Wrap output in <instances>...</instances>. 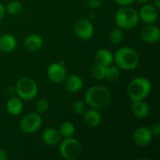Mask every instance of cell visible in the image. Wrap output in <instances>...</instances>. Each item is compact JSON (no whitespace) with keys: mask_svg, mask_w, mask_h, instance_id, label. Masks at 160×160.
Segmentation results:
<instances>
[{"mask_svg":"<svg viewBox=\"0 0 160 160\" xmlns=\"http://www.w3.org/2000/svg\"><path fill=\"white\" fill-rule=\"evenodd\" d=\"M111 100L110 90L103 85L96 84L87 89L84 95V102L93 109L101 110L105 108Z\"/></svg>","mask_w":160,"mask_h":160,"instance_id":"1","label":"cell"},{"mask_svg":"<svg viewBox=\"0 0 160 160\" xmlns=\"http://www.w3.org/2000/svg\"><path fill=\"white\" fill-rule=\"evenodd\" d=\"M113 61L123 70H133L140 64L139 53L130 47H122L113 54Z\"/></svg>","mask_w":160,"mask_h":160,"instance_id":"2","label":"cell"},{"mask_svg":"<svg viewBox=\"0 0 160 160\" xmlns=\"http://www.w3.org/2000/svg\"><path fill=\"white\" fill-rule=\"evenodd\" d=\"M152 89L151 82L144 77L133 79L128 85V95L131 101L142 100L146 98Z\"/></svg>","mask_w":160,"mask_h":160,"instance_id":"3","label":"cell"},{"mask_svg":"<svg viewBox=\"0 0 160 160\" xmlns=\"http://www.w3.org/2000/svg\"><path fill=\"white\" fill-rule=\"evenodd\" d=\"M114 22L121 29H132L140 22L139 13L134 8L129 6L122 7L115 13Z\"/></svg>","mask_w":160,"mask_h":160,"instance_id":"4","label":"cell"},{"mask_svg":"<svg viewBox=\"0 0 160 160\" xmlns=\"http://www.w3.org/2000/svg\"><path fill=\"white\" fill-rule=\"evenodd\" d=\"M15 92L17 93L18 97L22 100H32L34 99L38 92V87L37 82L29 78V77H23L21 78L15 85Z\"/></svg>","mask_w":160,"mask_h":160,"instance_id":"5","label":"cell"},{"mask_svg":"<svg viewBox=\"0 0 160 160\" xmlns=\"http://www.w3.org/2000/svg\"><path fill=\"white\" fill-rule=\"evenodd\" d=\"M82 147L81 143L73 139L72 137L64 138L59 142V153L60 156L66 160H75L79 158L82 155Z\"/></svg>","mask_w":160,"mask_h":160,"instance_id":"6","label":"cell"},{"mask_svg":"<svg viewBox=\"0 0 160 160\" xmlns=\"http://www.w3.org/2000/svg\"><path fill=\"white\" fill-rule=\"evenodd\" d=\"M42 125L41 115L38 112H30L22 117L20 122V129L25 134H32L38 131Z\"/></svg>","mask_w":160,"mask_h":160,"instance_id":"7","label":"cell"},{"mask_svg":"<svg viewBox=\"0 0 160 160\" xmlns=\"http://www.w3.org/2000/svg\"><path fill=\"white\" fill-rule=\"evenodd\" d=\"M74 32L79 38L88 40L94 35V26L88 19L82 18L75 23Z\"/></svg>","mask_w":160,"mask_h":160,"instance_id":"8","label":"cell"},{"mask_svg":"<svg viewBox=\"0 0 160 160\" xmlns=\"http://www.w3.org/2000/svg\"><path fill=\"white\" fill-rule=\"evenodd\" d=\"M153 135L146 127H140L136 128L133 132V141L139 147H146L153 141Z\"/></svg>","mask_w":160,"mask_h":160,"instance_id":"9","label":"cell"},{"mask_svg":"<svg viewBox=\"0 0 160 160\" xmlns=\"http://www.w3.org/2000/svg\"><path fill=\"white\" fill-rule=\"evenodd\" d=\"M48 78L55 83L64 82L67 76V70L63 64L61 63H52L47 68Z\"/></svg>","mask_w":160,"mask_h":160,"instance_id":"10","label":"cell"},{"mask_svg":"<svg viewBox=\"0 0 160 160\" xmlns=\"http://www.w3.org/2000/svg\"><path fill=\"white\" fill-rule=\"evenodd\" d=\"M158 10L153 4H144L138 11L139 18L145 23H154L158 18Z\"/></svg>","mask_w":160,"mask_h":160,"instance_id":"11","label":"cell"},{"mask_svg":"<svg viewBox=\"0 0 160 160\" xmlns=\"http://www.w3.org/2000/svg\"><path fill=\"white\" fill-rule=\"evenodd\" d=\"M141 38L146 43H157L160 38V30L158 26L153 23H148L141 31Z\"/></svg>","mask_w":160,"mask_h":160,"instance_id":"12","label":"cell"},{"mask_svg":"<svg viewBox=\"0 0 160 160\" xmlns=\"http://www.w3.org/2000/svg\"><path fill=\"white\" fill-rule=\"evenodd\" d=\"M64 83H65V88L69 93H77L81 91L83 86V81L82 77L76 74L66 76L64 80Z\"/></svg>","mask_w":160,"mask_h":160,"instance_id":"13","label":"cell"},{"mask_svg":"<svg viewBox=\"0 0 160 160\" xmlns=\"http://www.w3.org/2000/svg\"><path fill=\"white\" fill-rule=\"evenodd\" d=\"M82 114H83L84 123L88 127L96 128V127L100 125L101 120H102V116H101V113L99 112V110L90 108L89 110L84 111V112Z\"/></svg>","mask_w":160,"mask_h":160,"instance_id":"14","label":"cell"},{"mask_svg":"<svg viewBox=\"0 0 160 160\" xmlns=\"http://www.w3.org/2000/svg\"><path fill=\"white\" fill-rule=\"evenodd\" d=\"M42 44L43 39L38 34H30L23 40V47L28 52H37L40 50Z\"/></svg>","mask_w":160,"mask_h":160,"instance_id":"15","label":"cell"},{"mask_svg":"<svg viewBox=\"0 0 160 160\" xmlns=\"http://www.w3.org/2000/svg\"><path fill=\"white\" fill-rule=\"evenodd\" d=\"M61 138L62 137L58 129H55L53 128H48L42 133V141L46 145L49 146L57 145L61 142Z\"/></svg>","mask_w":160,"mask_h":160,"instance_id":"16","label":"cell"},{"mask_svg":"<svg viewBox=\"0 0 160 160\" xmlns=\"http://www.w3.org/2000/svg\"><path fill=\"white\" fill-rule=\"evenodd\" d=\"M131 111L133 112V114L141 119L146 118L149 113H150V108L149 105L142 100H136V101H132L131 104Z\"/></svg>","mask_w":160,"mask_h":160,"instance_id":"17","label":"cell"},{"mask_svg":"<svg viewBox=\"0 0 160 160\" xmlns=\"http://www.w3.org/2000/svg\"><path fill=\"white\" fill-rule=\"evenodd\" d=\"M17 39L11 34H4L0 37V51L2 52H10L15 50Z\"/></svg>","mask_w":160,"mask_h":160,"instance_id":"18","label":"cell"},{"mask_svg":"<svg viewBox=\"0 0 160 160\" xmlns=\"http://www.w3.org/2000/svg\"><path fill=\"white\" fill-rule=\"evenodd\" d=\"M95 60L98 64L108 67L113 62V53L108 49H99L95 54Z\"/></svg>","mask_w":160,"mask_h":160,"instance_id":"19","label":"cell"},{"mask_svg":"<svg viewBox=\"0 0 160 160\" xmlns=\"http://www.w3.org/2000/svg\"><path fill=\"white\" fill-rule=\"evenodd\" d=\"M7 111L11 115H19L23 109L22 100L19 97H12L7 102Z\"/></svg>","mask_w":160,"mask_h":160,"instance_id":"20","label":"cell"},{"mask_svg":"<svg viewBox=\"0 0 160 160\" xmlns=\"http://www.w3.org/2000/svg\"><path fill=\"white\" fill-rule=\"evenodd\" d=\"M58 131L61 135V137L63 138H69L72 137L75 133V127L72 123L66 121L63 122L58 128Z\"/></svg>","mask_w":160,"mask_h":160,"instance_id":"21","label":"cell"},{"mask_svg":"<svg viewBox=\"0 0 160 160\" xmlns=\"http://www.w3.org/2000/svg\"><path fill=\"white\" fill-rule=\"evenodd\" d=\"M106 71H107L106 66L97 63L91 68V75L96 80H104L106 77Z\"/></svg>","mask_w":160,"mask_h":160,"instance_id":"22","label":"cell"},{"mask_svg":"<svg viewBox=\"0 0 160 160\" xmlns=\"http://www.w3.org/2000/svg\"><path fill=\"white\" fill-rule=\"evenodd\" d=\"M109 39L111 43L113 45H117L121 43L124 39V33L122 29L118 27V28H113L112 30H111L109 34Z\"/></svg>","mask_w":160,"mask_h":160,"instance_id":"23","label":"cell"},{"mask_svg":"<svg viewBox=\"0 0 160 160\" xmlns=\"http://www.w3.org/2000/svg\"><path fill=\"white\" fill-rule=\"evenodd\" d=\"M6 12H8L10 15H18L22 12V6L21 2L17 0H13L8 3V5L5 7Z\"/></svg>","mask_w":160,"mask_h":160,"instance_id":"24","label":"cell"},{"mask_svg":"<svg viewBox=\"0 0 160 160\" xmlns=\"http://www.w3.org/2000/svg\"><path fill=\"white\" fill-rule=\"evenodd\" d=\"M120 76V68L117 66H108L107 67V71H106V77L105 79H107L108 81L113 82L116 81Z\"/></svg>","mask_w":160,"mask_h":160,"instance_id":"25","label":"cell"},{"mask_svg":"<svg viewBox=\"0 0 160 160\" xmlns=\"http://www.w3.org/2000/svg\"><path fill=\"white\" fill-rule=\"evenodd\" d=\"M49 107H50V103H49L48 99L45 98H42L40 99H38L35 104L36 112H38L39 114L46 112L49 110Z\"/></svg>","mask_w":160,"mask_h":160,"instance_id":"26","label":"cell"},{"mask_svg":"<svg viewBox=\"0 0 160 160\" xmlns=\"http://www.w3.org/2000/svg\"><path fill=\"white\" fill-rule=\"evenodd\" d=\"M85 102L84 100H82V99H78L76 100L73 105H72V112L74 114L76 115H80V114H82L85 111Z\"/></svg>","mask_w":160,"mask_h":160,"instance_id":"27","label":"cell"},{"mask_svg":"<svg viewBox=\"0 0 160 160\" xmlns=\"http://www.w3.org/2000/svg\"><path fill=\"white\" fill-rule=\"evenodd\" d=\"M87 5L91 9H97L102 5V0H87Z\"/></svg>","mask_w":160,"mask_h":160,"instance_id":"28","label":"cell"},{"mask_svg":"<svg viewBox=\"0 0 160 160\" xmlns=\"http://www.w3.org/2000/svg\"><path fill=\"white\" fill-rule=\"evenodd\" d=\"M149 129H150V131H151V133H152V135H153V136H156V137L159 136L160 125L158 124V123H155V124H153V125L149 128Z\"/></svg>","mask_w":160,"mask_h":160,"instance_id":"29","label":"cell"},{"mask_svg":"<svg viewBox=\"0 0 160 160\" xmlns=\"http://www.w3.org/2000/svg\"><path fill=\"white\" fill-rule=\"evenodd\" d=\"M117 5L119 6H122V7H125V6H129L131 5L132 3L135 2V0H113Z\"/></svg>","mask_w":160,"mask_h":160,"instance_id":"30","label":"cell"},{"mask_svg":"<svg viewBox=\"0 0 160 160\" xmlns=\"http://www.w3.org/2000/svg\"><path fill=\"white\" fill-rule=\"evenodd\" d=\"M8 159V154L5 150L0 149V160H7Z\"/></svg>","mask_w":160,"mask_h":160,"instance_id":"31","label":"cell"},{"mask_svg":"<svg viewBox=\"0 0 160 160\" xmlns=\"http://www.w3.org/2000/svg\"><path fill=\"white\" fill-rule=\"evenodd\" d=\"M5 13H6V8H5V7L0 3V21L4 18Z\"/></svg>","mask_w":160,"mask_h":160,"instance_id":"32","label":"cell"},{"mask_svg":"<svg viewBox=\"0 0 160 160\" xmlns=\"http://www.w3.org/2000/svg\"><path fill=\"white\" fill-rule=\"evenodd\" d=\"M153 6H154V7H156L158 9H159L160 8V0H154V1H153Z\"/></svg>","mask_w":160,"mask_h":160,"instance_id":"33","label":"cell"},{"mask_svg":"<svg viewBox=\"0 0 160 160\" xmlns=\"http://www.w3.org/2000/svg\"><path fill=\"white\" fill-rule=\"evenodd\" d=\"M135 1H137V2H139V3H141V4H146V3L149 2L150 0H135Z\"/></svg>","mask_w":160,"mask_h":160,"instance_id":"34","label":"cell"}]
</instances>
